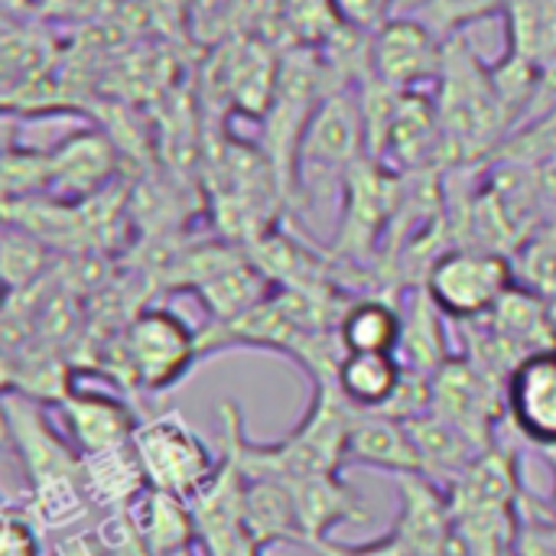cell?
<instances>
[{
	"instance_id": "8fae6325",
	"label": "cell",
	"mask_w": 556,
	"mask_h": 556,
	"mask_svg": "<svg viewBox=\"0 0 556 556\" xmlns=\"http://www.w3.org/2000/svg\"><path fill=\"white\" fill-rule=\"evenodd\" d=\"M55 407H59L62 424H65V440L81 456L130 443L137 427H140L130 404L108 394V391H91V388L72 384Z\"/></svg>"
},
{
	"instance_id": "30bf717a",
	"label": "cell",
	"mask_w": 556,
	"mask_h": 556,
	"mask_svg": "<svg viewBox=\"0 0 556 556\" xmlns=\"http://www.w3.org/2000/svg\"><path fill=\"white\" fill-rule=\"evenodd\" d=\"M401 479V515L394 525L397 541L410 556H446L456 541V515L450 492H443L430 476H397Z\"/></svg>"
},
{
	"instance_id": "5bb4252c",
	"label": "cell",
	"mask_w": 556,
	"mask_h": 556,
	"mask_svg": "<svg viewBox=\"0 0 556 556\" xmlns=\"http://www.w3.org/2000/svg\"><path fill=\"white\" fill-rule=\"evenodd\" d=\"M296 502V515L303 525V538L306 547L329 541V534L339 525H365L368 511L365 502L355 495L352 485L342 482L339 472H326V476H309L300 482H287Z\"/></svg>"
},
{
	"instance_id": "e0dca14e",
	"label": "cell",
	"mask_w": 556,
	"mask_h": 556,
	"mask_svg": "<svg viewBox=\"0 0 556 556\" xmlns=\"http://www.w3.org/2000/svg\"><path fill=\"white\" fill-rule=\"evenodd\" d=\"M404 362L397 352H345L336 371L339 394L355 410H388L404 384Z\"/></svg>"
},
{
	"instance_id": "5b68a950",
	"label": "cell",
	"mask_w": 556,
	"mask_h": 556,
	"mask_svg": "<svg viewBox=\"0 0 556 556\" xmlns=\"http://www.w3.org/2000/svg\"><path fill=\"white\" fill-rule=\"evenodd\" d=\"M195 521V544L202 556H264L251 538L244 518V472L235 450L222 440L218 472L205 482V489L189 498Z\"/></svg>"
},
{
	"instance_id": "484cf974",
	"label": "cell",
	"mask_w": 556,
	"mask_h": 556,
	"mask_svg": "<svg viewBox=\"0 0 556 556\" xmlns=\"http://www.w3.org/2000/svg\"><path fill=\"white\" fill-rule=\"evenodd\" d=\"M505 3L502 0H427V16L424 23L443 39L459 33L463 26L495 16Z\"/></svg>"
},
{
	"instance_id": "9a60e30c",
	"label": "cell",
	"mask_w": 556,
	"mask_h": 556,
	"mask_svg": "<svg viewBox=\"0 0 556 556\" xmlns=\"http://www.w3.org/2000/svg\"><path fill=\"white\" fill-rule=\"evenodd\" d=\"M114 173V150L104 134L81 130L65 137L59 147L49 150V189L65 195H91L98 192Z\"/></svg>"
},
{
	"instance_id": "d6986e66",
	"label": "cell",
	"mask_w": 556,
	"mask_h": 556,
	"mask_svg": "<svg viewBox=\"0 0 556 556\" xmlns=\"http://www.w3.org/2000/svg\"><path fill=\"white\" fill-rule=\"evenodd\" d=\"M414 446L420 453L424 463V476H430L433 482H456L482 453L485 446H479L469 433H463L459 427L446 424L437 414H424L407 420Z\"/></svg>"
},
{
	"instance_id": "7a4b0ae2",
	"label": "cell",
	"mask_w": 556,
	"mask_h": 556,
	"mask_svg": "<svg viewBox=\"0 0 556 556\" xmlns=\"http://www.w3.org/2000/svg\"><path fill=\"white\" fill-rule=\"evenodd\" d=\"M511 287L515 270L495 248H453L440 254L424 277V293L446 319L456 323L489 316Z\"/></svg>"
},
{
	"instance_id": "7c38bea8",
	"label": "cell",
	"mask_w": 556,
	"mask_h": 556,
	"mask_svg": "<svg viewBox=\"0 0 556 556\" xmlns=\"http://www.w3.org/2000/svg\"><path fill=\"white\" fill-rule=\"evenodd\" d=\"M345 466H371L394 476H424V463L407 420H397L381 410H355L345 446Z\"/></svg>"
},
{
	"instance_id": "ba28073f",
	"label": "cell",
	"mask_w": 556,
	"mask_h": 556,
	"mask_svg": "<svg viewBox=\"0 0 556 556\" xmlns=\"http://www.w3.org/2000/svg\"><path fill=\"white\" fill-rule=\"evenodd\" d=\"M446 59L443 39L417 16H401L371 36V78L397 91H414L427 78H440Z\"/></svg>"
},
{
	"instance_id": "2e32d148",
	"label": "cell",
	"mask_w": 556,
	"mask_h": 556,
	"mask_svg": "<svg viewBox=\"0 0 556 556\" xmlns=\"http://www.w3.org/2000/svg\"><path fill=\"white\" fill-rule=\"evenodd\" d=\"M81 482H85L94 508H101V511L134 508V502L150 489L140 456L134 450V440L111 446V450L85 453L81 456Z\"/></svg>"
},
{
	"instance_id": "ffe728a7",
	"label": "cell",
	"mask_w": 556,
	"mask_h": 556,
	"mask_svg": "<svg viewBox=\"0 0 556 556\" xmlns=\"http://www.w3.org/2000/svg\"><path fill=\"white\" fill-rule=\"evenodd\" d=\"M134 521L147 541V547L156 556H179L189 554L195 544V521H192V508L186 498L147 489L137 502H134Z\"/></svg>"
},
{
	"instance_id": "7402d4cb",
	"label": "cell",
	"mask_w": 556,
	"mask_h": 556,
	"mask_svg": "<svg viewBox=\"0 0 556 556\" xmlns=\"http://www.w3.org/2000/svg\"><path fill=\"white\" fill-rule=\"evenodd\" d=\"M192 290L212 313V323H231L270 296V277L248 261H231Z\"/></svg>"
},
{
	"instance_id": "3957f363",
	"label": "cell",
	"mask_w": 556,
	"mask_h": 556,
	"mask_svg": "<svg viewBox=\"0 0 556 556\" xmlns=\"http://www.w3.org/2000/svg\"><path fill=\"white\" fill-rule=\"evenodd\" d=\"M134 450L140 456L147 485L186 502L205 489L222 463V456H215L208 443L176 410L140 420L134 433Z\"/></svg>"
},
{
	"instance_id": "9c48e42d",
	"label": "cell",
	"mask_w": 556,
	"mask_h": 556,
	"mask_svg": "<svg viewBox=\"0 0 556 556\" xmlns=\"http://www.w3.org/2000/svg\"><path fill=\"white\" fill-rule=\"evenodd\" d=\"M505 414L528 443L556 450V345L515 365L505 381Z\"/></svg>"
},
{
	"instance_id": "d4e9b609",
	"label": "cell",
	"mask_w": 556,
	"mask_h": 556,
	"mask_svg": "<svg viewBox=\"0 0 556 556\" xmlns=\"http://www.w3.org/2000/svg\"><path fill=\"white\" fill-rule=\"evenodd\" d=\"M42 525L36 515L23 505L3 508V528H0V556H49Z\"/></svg>"
},
{
	"instance_id": "4316f807",
	"label": "cell",
	"mask_w": 556,
	"mask_h": 556,
	"mask_svg": "<svg viewBox=\"0 0 556 556\" xmlns=\"http://www.w3.org/2000/svg\"><path fill=\"white\" fill-rule=\"evenodd\" d=\"M397 0H329V10L336 23H342L352 33H368L375 36L381 26L394 20Z\"/></svg>"
},
{
	"instance_id": "83f0119b",
	"label": "cell",
	"mask_w": 556,
	"mask_h": 556,
	"mask_svg": "<svg viewBox=\"0 0 556 556\" xmlns=\"http://www.w3.org/2000/svg\"><path fill=\"white\" fill-rule=\"evenodd\" d=\"M309 551H316L319 556H410L404 551V544L397 541V534H384L381 541H371L365 547H349V544H332V541H319Z\"/></svg>"
},
{
	"instance_id": "8992f818",
	"label": "cell",
	"mask_w": 556,
	"mask_h": 556,
	"mask_svg": "<svg viewBox=\"0 0 556 556\" xmlns=\"http://www.w3.org/2000/svg\"><path fill=\"white\" fill-rule=\"evenodd\" d=\"M430 414L469 433L479 446H495V424L505 414V391L472 358H450L430 378Z\"/></svg>"
},
{
	"instance_id": "ac0fdd59",
	"label": "cell",
	"mask_w": 556,
	"mask_h": 556,
	"mask_svg": "<svg viewBox=\"0 0 556 556\" xmlns=\"http://www.w3.org/2000/svg\"><path fill=\"white\" fill-rule=\"evenodd\" d=\"M244 518H248L251 538L257 541L261 551H270L277 544H303L306 547L293 492L280 479L244 476Z\"/></svg>"
},
{
	"instance_id": "52a82bcc",
	"label": "cell",
	"mask_w": 556,
	"mask_h": 556,
	"mask_svg": "<svg viewBox=\"0 0 556 556\" xmlns=\"http://www.w3.org/2000/svg\"><path fill=\"white\" fill-rule=\"evenodd\" d=\"M401 205L397 179L381 166V160H358L345 176V189L339 199V238L336 248L362 257L378 238L381 228L394 218Z\"/></svg>"
},
{
	"instance_id": "4fadbf2b",
	"label": "cell",
	"mask_w": 556,
	"mask_h": 556,
	"mask_svg": "<svg viewBox=\"0 0 556 556\" xmlns=\"http://www.w3.org/2000/svg\"><path fill=\"white\" fill-rule=\"evenodd\" d=\"M440 108L420 91H401L397 104L388 117V127L371 153V160H394L397 166H424L433 150L443 143Z\"/></svg>"
},
{
	"instance_id": "cb8c5ba5",
	"label": "cell",
	"mask_w": 556,
	"mask_h": 556,
	"mask_svg": "<svg viewBox=\"0 0 556 556\" xmlns=\"http://www.w3.org/2000/svg\"><path fill=\"white\" fill-rule=\"evenodd\" d=\"M46 261H49V244L29 228L7 222L3 238H0V274H3L7 293L13 296L33 287L39 274L46 270Z\"/></svg>"
},
{
	"instance_id": "44dd1931",
	"label": "cell",
	"mask_w": 556,
	"mask_h": 556,
	"mask_svg": "<svg viewBox=\"0 0 556 556\" xmlns=\"http://www.w3.org/2000/svg\"><path fill=\"white\" fill-rule=\"evenodd\" d=\"M336 336L345 352H397L404 339V313L381 296H362L339 313Z\"/></svg>"
},
{
	"instance_id": "6da1fadb",
	"label": "cell",
	"mask_w": 556,
	"mask_h": 556,
	"mask_svg": "<svg viewBox=\"0 0 556 556\" xmlns=\"http://www.w3.org/2000/svg\"><path fill=\"white\" fill-rule=\"evenodd\" d=\"M202 358V332L166 306L140 309L124 332V365L130 384L163 394L173 391Z\"/></svg>"
},
{
	"instance_id": "277c9868",
	"label": "cell",
	"mask_w": 556,
	"mask_h": 556,
	"mask_svg": "<svg viewBox=\"0 0 556 556\" xmlns=\"http://www.w3.org/2000/svg\"><path fill=\"white\" fill-rule=\"evenodd\" d=\"M368 156V127L362 101L352 91H332L319 98L313 108L300 147H296V179L306 182L309 176L319 182L323 176L345 189V176L358 160Z\"/></svg>"
},
{
	"instance_id": "603a6c76",
	"label": "cell",
	"mask_w": 556,
	"mask_h": 556,
	"mask_svg": "<svg viewBox=\"0 0 556 556\" xmlns=\"http://www.w3.org/2000/svg\"><path fill=\"white\" fill-rule=\"evenodd\" d=\"M443 313L433 306V300L420 290L410 313H404V339H401V362L410 371L420 375H437L453 355L446 349V329H443Z\"/></svg>"
}]
</instances>
